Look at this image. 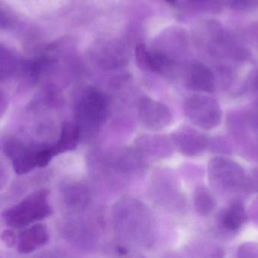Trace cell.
I'll use <instances>...</instances> for the list:
<instances>
[{"label": "cell", "instance_id": "obj_23", "mask_svg": "<svg viewBox=\"0 0 258 258\" xmlns=\"http://www.w3.org/2000/svg\"><path fill=\"white\" fill-rule=\"evenodd\" d=\"M8 107H9V99L6 94L0 91V119L6 113Z\"/></svg>", "mask_w": 258, "mask_h": 258}, {"label": "cell", "instance_id": "obj_27", "mask_svg": "<svg viewBox=\"0 0 258 258\" xmlns=\"http://www.w3.org/2000/svg\"><path fill=\"white\" fill-rule=\"evenodd\" d=\"M257 176H258V175H257ZM256 186V187H257V189H258V182H257V186Z\"/></svg>", "mask_w": 258, "mask_h": 258}, {"label": "cell", "instance_id": "obj_18", "mask_svg": "<svg viewBox=\"0 0 258 258\" xmlns=\"http://www.w3.org/2000/svg\"><path fill=\"white\" fill-rule=\"evenodd\" d=\"M22 60L9 47L0 43V81L18 75Z\"/></svg>", "mask_w": 258, "mask_h": 258}, {"label": "cell", "instance_id": "obj_7", "mask_svg": "<svg viewBox=\"0 0 258 258\" xmlns=\"http://www.w3.org/2000/svg\"><path fill=\"white\" fill-rule=\"evenodd\" d=\"M138 115L142 125L152 131L164 130L173 119L171 109L166 105L149 96L140 98Z\"/></svg>", "mask_w": 258, "mask_h": 258}, {"label": "cell", "instance_id": "obj_22", "mask_svg": "<svg viewBox=\"0 0 258 258\" xmlns=\"http://www.w3.org/2000/svg\"><path fill=\"white\" fill-rule=\"evenodd\" d=\"M192 6L203 10H214L217 7L218 0H188Z\"/></svg>", "mask_w": 258, "mask_h": 258}, {"label": "cell", "instance_id": "obj_4", "mask_svg": "<svg viewBox=\"0 0 258 258\" xmlns=\"http://www.w3.org/2000/svg\"><path fill=\"white\" fill-rule=\"evenodd\" d=\"M183 109L186 118L203 130L215 128L222 118V111L218 101L207 95H190L185 101Z\"/></svg>", "mask_w": 258, "mask_h": 258}, {"label": "cell", "instance_id": "obj_11", "mask_svg": "<svg viewBox=\"0 0 258 258\" xmlns=\"http://www.w3.org/2000/svg\"><path fill=\"white\" fill-rule=\"evenodd\" d=\"M153 195L157 202L163 206L177 207L180 201L178 186L168 173H160L156 177L153 184Z\"/></svg>", "mask_w": 258, "mask_h": 258}, {"label": "cell", "instance_id": "obj_19", "mask_svg": "<svg viewBox=\"0 0 258 258\" xmlns=\"http://www.w3.org/2000/svg\"><path fill=\"white\" fill-rule=\"evenodd\" d=\"M192 200L195 210L200 216H209L215 210L216 204L215 198L210 191L205 186L196 188Z\"/></svg>", "mask_w": 258, "mask_h": 258}, {"label": "cell", "instance_id": "obj_25", "mask_svg": "<svg viewBox=\"0 0 258 258\" xmlns=\"http://www.w3.org/2000/svg\"><path fill=\"white\" fill-rule=\"evenodd\" d=\"M8 181V174L5 167L0 163V191L6 186Z\"/></svg>", "mask_w": 258, "mask_h": 258}, {"label": "cell", "instance_id": "obj_24", "mask_svg": "<svg viewBox=\"0 0 258 258\" xmlns=\"http://www.w3.org/2000/svg\"><path fill=\"white\" fill-rule=\"evenodd\" d=\"M235 6L239 8H250L257 5L258 0H231Z\"/></svg>", "mask_w": 258, "mask_h": 258}, {"label": "cell", "instance_id": "obj_16", "mask_svg": "<svg viewBox=\"0 0 258 258\" xmlns=\"http://www.w3.org/2000/svg\"><path fill=\"white\" fill-rule=\"evenodd\" d=\"M98 49V57L99 63L103 67L112 68L125 62V49L123 47L116 42H104L96 48Z\"/></svg>", "mask_w": 258, "mask_h": 258}, {"label": "cell", "instance_id": "obj_15", "mask_svg": "<svg viewBox=\"0 0 258 258\" xmlns=\"http://www.w3.org/2000/svg\"><path fill=\"white\" fill-rule=\"evenodd\" d=\"M81 136V130L77 123H64L62 125L57 143L52 146L54 156L76 149Z\"/></svg>", "mask_w": 258, "mask_h": 258}, {"label": "cell", "instance_id": "obj_20", "mask_svg": "<svg viewBox=\"0 0 258 258\" xmlns=\"http://www.w3.org/2000/svg\"><path fill=\"white\" fill-rule=\"evenodd\" d=\"M18 22V17L12 9L0 2V29L9 30L15 27Z\"/></svg>", "mask_w": 258, "mask_h": 258}, {"label": "cell", "instance_id": "obj_14", "mask_svg": "<svg viewBox=\"0 0 258 258\" xmlns=\"http://www.w3.org/2000/svg\"><path fill=\"white\" fill-rule=\"evenodd\" d=\"M63 198L70 210L81 212L86 209L90 202V192L86 185L74 182L65 185L63 189Z\"/></svg>", "mask_w": 258, "mask_h": 258}, {"label": "cell", "instance_id": "obj_21", "mask_svg": "<svg viewBox=\"0 0 258 258\" xmlns=\"http://www.w3.org/2000/svg\"><path fill=\"white\" fill-rule=\"evenodd\" d=\"M1 239L8 248H14L18 243V238L12 229H6L2 233Z\"/></svg>", "mask_w": 258, "mask_h": 258}, {"label": "cell", "instance_id": "obj_10", "mask_svg": "<svg viewBox=\"0 0 258 258\" xmlns=\"http://www.w3.org/2000/svg\"><path fill=\"white\" fill-rule=\"evenodd\" d=\"M185 84L196 92H212L215 89V76L210 69L201 63L191 64L185 71Z\"/></svg>", "mask_w": 258, "mask_h": 258}, {"label": "cell", "instance_id": "obj_6", "mask_svg": "<svg viewBox=\"0 0 258 258\" xmlns=\"http://www.w3.org/2000/svg\"><path fill=\"white\" fill-rule=\"evenodd\" d=\"M40 147L26 145L15 137L9 138L3 143V152L10 159L14 171L18 175L28 174L38 167V152Z\"/></svg>", "mask_w": 258, "mask_h": 258}, {"label": "cell", "instance_id": "obj_12", "mask_svg": "<svg viewBox=\"0 0 258 258\" xmlns=\"http://www.w3.org/2000/svg\"><path fill=\"white\" fill-rule=\"evenodd\" d=\"M49 234L48 229L42 224H36L20 233L18 238V251L20 254L34 252L48 243Z\"/></svg>", "mask_w": 258, "mask_h": 258}, {"label": "cell", "instance_id": "obj_17", "mask_svg": "<svg viewBox=\"0 0 258 258\" xmlns=\"http://www.w3.org/2000/svg\"><path fill=\"white\" fill-rule=\"evenodd\" d=\"M247 221L245 207L241 201L232 202L221 216L223 227L229 231L235 232L242 228Z\"/></svg>", "mask_w": 258, "mask_h": 258}, {"label": "cell", "instance_id": "obj_26", "mask_svg": "<svg viewBox=\"0 0 258 258\" xmlns=\"http://www.w3.org/2000/svg\"><path fill=\"white\" fill-rule=\"evenodd\" d=\"M165 1L167 2L168 3H169V4L174 6V5H176V3H177V0H165Z\"/></svg>", "mask_w": 258, "mask_h": 258}, {"label": "cell", "instance_id": "obj_2", "mask_svg": "<svg viewBox=\"0 0 258 258\" xmlns=\"http://www.w3.org/2000/svg\"><path fill=\"white\" fill-rule=\"evenodd\" d=\"M48 196V190L39 189L29 195L16 205L6 209L2 214V217L10 228H25L52 214Z\"/></svg>", "mask_w": 258, "mask_h": 258}, {"label": "cell", "instance_id": "obj_5", "mask_svg": "<svg viewBox=\"0 0 258 258\" xmlns=\"http://www.w3.org/2000/svg\"><path fill=\"white\" fill-rule=\"evenodd\" d=\"M208 170L211 184L218 190L232 192L244 186L245 174L242 167L230 159L215 158L209 162Z\"/></svg>", "mask_w": 258, "mask_h": 258}, {"label": "cell", "instance_id": "obj_9", "mask_svg": "<svg viewBox=\"0 0 258 258\" xmlns=\"http://www.w3.org/2000/svg\"><path fill=\"white\" fill-rule=\"evenodd\" d=\"M173 145L179 152L187 157H196L203 154L209 146L207 136L194 128L182 127L171 135Z\"/></svg>", "mask_w": 258, "mask_h": 258}, {"label": "cell", "instance_id": "obj_13", "mask_svg": "<svg viewBox=\"0 0 258 258\" xmlns=\"http://www.w3.org/2000/svg\"><path fill=\"white\" fill-rule=\"evenodd\" d=\"M173 143L171 139L162 135H144L137 140V147L143 154L158 159H165L172 154Z\"/></svg>", "mask_w": 258, "mask_h": 258}, {"label": "cell", "instance_id": "obj_3", "mask_svg": "<svg viewBox=\"0 0 258 258\" xmlns=\"http://www.w3.org/2000/svg\"><path fill=\"white\" fill-rule=\"evenodd\" d=\"M109 111L108 98L97 89H87L77 100L75 116L82 134L95 133L102 127Z\"/></svg>", "mask_w": 258, "mask_h": 258}, {"label": "cell", "instance_id": "obj_1", "mask_svg": "<svg viewBox=\"0 0 258 258\" xmlns=\"http://www.w3.org/2000/svg\"><path fill=\"white\" fill-rule=\"evenodd\" d=\"M116 235L134 246L147 248L155 240V224L150 209L132 196L122 197L113 209Z\"/></svg>", "mask_w": 258, "mask_h": 258}, {"label": "cell", "instance_id": "obj_8", "mask_svg": "<svg viewBox=\"0 0 258 258\" xmlns=\"http://www.w3.org/2000/svg\"><path fill=\"white\" fill-rule=\"evenodd\" d=\"M107 165L116 174L128 179L139 177L147 167L144 154L138 147L117 150L109 158Z\"/></svg>", "mask_w": 258, "mask_h": 258}]
</instances>
